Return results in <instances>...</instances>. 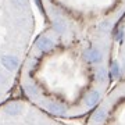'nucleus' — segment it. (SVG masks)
<instances>
[{
	"instance_id": "f257e3e1",
	"label": "nucleus",
	"mask_w": 125,
	"mask_h": 125,
	"mask_svg": "<svg viewBox=\"0 0 125 125\" xmlns=\"http://www.w3.org/2000/svg\"><path fill=\"white\" fill-rule=\"evenodd\" d=\"M33 47H35L38 52H42V53H49V52H52V50L56 47V42H54V39H53V38H50V36L42 35V36H39V38L36 39Z\"/></svg>"
},
{
	"instance_id": "f03ea898",
	"label": "nucleus",
	"mask_w": 125,
	"mask_h": 125,
	"mask_svg": "<svg viewBox=\"0 0 125 125\" xmlns=\"http://www.w3.org/2000/svg\"><path fill=\"white\" fill-rule=\"evenodd\" d=\"M43 107H45L49 113H52L54 115H58V117H62V115H67L68 114L67 106H64V104H62L61 102H58V100H46Z\"/></svg>"
},
{
	"instance_id": "7ed1b4c3",
	"label": "nucleus",
	"mask_w": 125,
	"mask_h": 125,
	"mask_svg": "<svg viewBox=\"0 0 125 125\" xmlns=\"http://www.w3.org/2000/svg\"><path fill=\"white\" fill-rule=\"evenodd\" d=\"M82 58L89 64H99L103 61V53L97 47H89V49L83 50Z\"/></svg>"
},
{
	"instance_id": "20e7f679",
	"label": "nucleus",
	"mask_w": 125,
	"mask_h": 125,
	"mask_svg": "<svg viewBox=\"0 0 125 125\" xmlns=\"http://www.w3.org/2000/svg\"><path fill=\"white\" fill-rule=\"evenodd\" d=\"M0 64L10 72H14L17 71L18 67H20V60L18 57L13 56V54H3L0 57Z\"/></svg>"
},
{
	"instance_id": "39448f33",
	"label": "nucleus",
	"mask_w": 125,
	"mask_h": 125,
	"mask_svg": "<svg viewBox=\"0 0 125 125\" xmlns=\"http://www.w3.org/2000/svg\"><path fill=\"white\" fill-rule=\"evenodd\" d=\"M24 111V104L20 102H11L3 107V113L9 117H18Z\"/></svg>"
},
{
	"instance_id": "423d86ee",
	"label": "nucleus",
	"mask_w": 125,
	"mask_h": 125,
	"mask_svg": "<svg viewBox=\"0 0 125 125\" xmlns=\"http://www.w3.org/2000/svg\"><path fill=\"white\" fill-rule=\"evenodd\" d=\"M100 97H102L100 90L93 89L85 96V99H83V104H85L86 107H93V106H96V104L100 102Z\"/></svg>"
},
{
	"instance_id": "0eeeda50",
	"label": "nucleus",
	"mask_w": 125,
	"mask_h": 125,
	"mask_svg": "<svg viewBox=\"0 0 125 125\" xmlns=\"http://www.w3.org/2000/svg\"><path fill=\"white\" fill-rule=\"evenodd\" d=\"M53 31L57 35H64L68 31V24L62 17H56L53 20Z\"/></svg>"
},
{
	"instance_id": "6e6552de",
	"label": "nucleus",
	"mask_w": 125,
	"mask_h": 125,
	"mask_svg": "<svg viewBox=\"0 0 125 125\" xmlns=\"http://www.w3.org/2000/svg\"><path fill=\"white\" fill-rule=\"evenodd\" d=\"M107 118V108L106 107H99L92 115V122L93 124H103Z\"/></svg>"
},
{
	"instance_id": "1a4fd4ad",
	"label": "nucleus",
	"mask_w": 125,
	"mask_h": 125,
	"mask_svg": "<svg viewBox=\"0 0 125 125\" xmlns=\"http://www.w3.org/2000/svg\"><path fill=\"white\" fill-rule=\"evenodd\" d=\"M94 76H96V79H97L99 82H102V83H107V81H108V71L104 67H100V68L96 70Z\"/></svg>"
},
{
	"instance_id": "9d476101",
	"label": "nucleus",
	"mask_w": 125,
	"mask_h": 125,
	"mask_svg": "<svg viewBox=\"0 0 125 125\" xmlns=\"http://www.w3.org/2000/svg\"><path fill=\"white\" fill-rule=\"evenodd\" d=\"M108 72H110V75H111V78L117 79V78H118V76L121 75V67H120V62H118V61H115V60H114V61H111Z\"/></svg>"
},
{
	"instance_id": "9b49d317",
	"label": "nucleus",
	"mask_w": 125,
	"mask_h": 125,
	"mask_svg": "<svg viewBox=\"0 0 125 125\" xmlns=\"http://www.w3.org/2000/svg\"><path fill=\"white\" fill-rule=\"evenodd\" d=\"M111 27H113L111 21H110V20H104V21H102V22L99 24L97 31L100 32V33H108V32L111 31Z\"/></svg>"
},
{
	"instance_id": "f8f14e48",
	"label": "nucleus",
	"mask_w": 125,
	"mask_h": 125,
	"mask_svg": "<svg viewBox=\"0 0 125 125\" xmlns=\"http://www.w3.org/2000/svg\"><path fill=\"white\" fill-rule=\"evenodd\" d=\"M122 38H124V29H122V28H118V29L114 32V39L120 42V40H122Z\"/></svg>"
},
{
	"instance_id": "ddd939ff",
	"label": "nucleus",
	"mask_w": 125,
	"mask_h": 125,
	"mask_svg": "<svg viewBox=\"0 0 125 125\" xmlns=\"http://www.w3.org/2000/svg\"><path fill=\"white\" fill-rule=\"evenodd\" d=\"M3 83H6V76L3 74H0V85H3Z\"/></svg>"
},
{
	"instance_id": "4468645a",
	"label": "nucleus",
	"mask_w": 125,
	"mask_h": 125,
	"mask_svg": "<svg viewBox=\"0 0 125 125\" xmlns=\"http://www.w3.org/2000/svg\"><path fill=\"white\" fill-rule=\"evenodd\" d=\"M0 97H1V94H0Z\"/></svg>"
}]
</instances>
